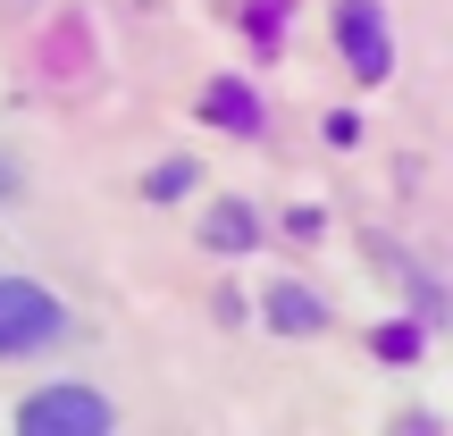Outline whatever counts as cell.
<instances>
[{"label":"cell","instance_id":"6","mask_svg":"<svg viewBox=\"0 0 453 436\" xmlns=\"http://www.w3.org/2000/svg\"><path fill=\"white\" fill-rule=\"evenodd\" d=\"M269 319L286 327V336H311V327H319L327 310H319V294H303V286H277V294H269Z\"/></svg>","mask_w":453,"mask_h":436},{"label":"cell","instance_id":"2","mask_svg":"<svg viewBox=\"0 0 453 436\" xmlns=\"http://www.w3.org/2000/svg\"><path fill=\"white\" fill-rule=\"evenodd\" d=\"M118 411L101 403V394H84V386H50V394H26L17 403V428L26 436H110Z\"/></svg>","mask_w":453,"mask_h":436},{"label":"cell","instance_id":"9","mask_svg":"<svg viewBox=\"0 0 453 436\" xmlns=\"http://www.w3.org/2000/svg\"><path fill=\"white\" fill-rule=\"evenodd\" d=\"M0 185H9V177H0Z\"/></svg>","mask_w":453,"mask_h":436},{"label":"cell","instance_id":"3","mask_svg":"<svg viewBox=\"0 0 453 436\" xmlns=\"http://www.w3.org/2000/svg\"><path fill=\"white\" fill-rule=\"evenodd\" d=\"M336 42H344V67H353L361 84H387L395 42H387V17H378V0H336Z\"/></svg>","mask_w":453,"mask_h":436},{"label":"cell","instance_id":"7","mask_svg":"<svg viewBox=\"0 0 453 436\" xmlns=\"http://www.w3.org/2000/svg\"><path fill=\"white\" fill-rule=\"evenodd\" d=\"M185 185H194V168H185V160H160V168L143 177V194H151V202H177Z\"/></svg>","mask_w":453,"mask_h":436},{"label":"cell","instance_id":"1","mask_svg":"<svg viewBox=\"0 0 453 436\" xmlns=\"http://www.w3.org/2000/svg\"><path fill=\"white\" fill-rule=\"evenodd\" d=\"M59 336H67L59 294L34 286V277H0V361H17V353H50Z\"/></svg>","mask_w":453,"mask_h":436},{"label":"cell","instance_id":"4","mask_svg":"<svg viewBox=\"0 0 453 436\" xmlns=\"http://www.w3.org/2000/svg\"><path fill=\"white\" fill-rule=\"evenodd\" d=\"M202 118L226 134H260V101H252V84H235V76H219L211 93H202Z\"/></svg>","mask_w":453,"mask_h":436},{"label":"cell","instance_id":"5","mask_svg":"<svg viewBox=\"0 0 453 436\" xmlns=\"http://www.w3.org/2000/svg\"><path fill=\"white\" fill-rule=\"evenodd\" d=\"M202 243H211V252H252V243H260V218L243 210V202H219L211 226H202Z\"/></svg>","mask_w":453,"mask_h":436},{"label":"cell","instance_id":"8","mask_svg":"<svg viewBox=\"0 0 453 436\" xmlns=\"http://www.w3.org/2000/svg\"><path fill=\"white\" fill-rule=\"evenodd\" d=\"M378 353H387V361H411V353H420V327H378Z\"/></svg>","mask_w":453,"mask_h":436}]
</instances>
